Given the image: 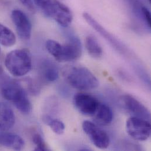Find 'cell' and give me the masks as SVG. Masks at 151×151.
<instances>
[{
    "mask_svg": "<svg viewBox=\"0 0 151 151\" xmlns=\"http://www.w3.org/2000/svg\"><path fill=\"white\" fill-rule=\"evenodd\" d=\"M62 75L70 85L79 90L94 89L99 84L97 78L84 67L65 66L62 70Z\"/></svg>",
    "mask_w": 151,
    "mask_h": 151,
    "instance_id": "cell-1",
    "label": "cell"
},
{
    "mask_svg": "<svg viewBox=\"0 0 151 151\" xmlns=\"http://www.w3.org/2000/svg\"><path fill=\"white\" fill-rule=\"evenodd\" d=\"M48 52L56 61L64 63L76 61L82 55V45L76 37L70 38L68 42L61 44L53 40H48L45 43Z\"/></svg>",
    "mask_w": 151,
    "mask_h": 151,
    "instance_id": "cell-2",
    "label": "cell"
},
{
    "mask_svg": "<svg viewBox=\"0 0 151 151\" xmlns=\"http://www.w3.org/2000/svg\"><path fill=\"white\" fill-rule=\"evenodd\" d=\"M32 57L27 49H17L9 52L5 59V65L14 76L27 75L32 68Z\"/></svg>",
    "mask_w": 151,
    "mask_h": 151,
    "instance_id": "cell-3",
    "label": "cell"
},
{
    "mask_svg": "<svg viewBox=\"0 0 151 151\" xmlns=\"http://www.w3.org/2000/svg\"><path fill=\"white\" fill-rule=\"evenodd\" d=\"M2 96L11 102L22 114L28 115L31 112L32 106L27 93L17 82H9L5 84L1 89Z\"/></svg>",
    "mask_w": 151,
    "mask_h": 151,
    "instance_id": "cell-4",
    "label": "cell"
},
{
    "mask_svg": "<svg viewBox=\"0 0 151 151\" xmlns=\"http://www.w3.org/2000/svg\"><path fill=\"white\" fill-rule=\"evenodd\" d=\"M40 8L47 17L63 27H68L73 22V15L70 9L58 0H47Z\"/></svg>",
    "mask_w": 151,
    "mask_h": 151,
    "instance_id": "cell-5",
    "label": "cell"
},
{
    "mask_svg": "<svg viewBox=\"0 0 151 151\" xmlns=\"http://www.w3.org/2000/svg\"><path fill=\"white\" fill-rule=\"evenodd\" d=\"M126 131L127 134L134 140L147 141L151 136L150 121L132 116L127 121Z\"/></svg>",
    "mask_w": 151,
    "mask_h": 151,
    "instance_id": "cell-6",
    "label": "cell"
},
{
    "mask_svg": "<svg viewBox=\"0 0 151 151\" xmlns=\"http://www.w3.org/2000/svg\"><path fill=\"white\" fill-rule=\"evenodd\" d=\"M82 127L83 132L96 148L105 150L109 146L110 138L109 135L95 123L89 121H85L82 123Z\"/></svg>",
    "mask_w": 151,
    "mask_h": 151,
    "instance_id": "cell-7",
    "label": "cell"
},
{
    "mask_svg": "<svg viewBox=\"0 0 151 151\" xmlns=\"http://www.w3.org/2000/svg\"><path fill=\"white\" fill-rule=\"evenodd\" d=\"M73 104L76 109L81 114L86 116H93L99 104V102L91 95L79 92L74 96Z\"/></svg>",
    "mask_w": 151,
    "mask_h": 151,
    "instance_id": "cell-8",
    "label": "cell"
},
{
    "mask_svg": "<svg viewBox=\"0 0 151 151\" xmlns=\"http://www.w3.org/2000/svg\"><path fill=\"white\" fill-rule=\"evenodd\" d=\"M11 19L19 38L25 41L29 40L31 37L32 25L26 14L20 9H14Z\"/></svg>",
    "mask_w": 151,
    "mask_h": 151,
    "instance_id": "cell-9",
    "label": "cell"
},
{
    "mask_svg": "<svg viewBox=\"0 0 151 151\" xmlns=\"http://www.w3.org/2000/svg\"><path fill=\"white\" fill-rule=\"evenodd\" d=\"M83 17L86 22L96 32H98L104 38H105L115 50L122 54H125L126 52V48L124 47V45L116 38H115L111 33L108 32L89 13L84 12L83 14Z\"/></svg>",
    "mask_w": 151,
    "mask_h": 151,
    "instance_id": "cell-10",
    "label": "cell"
},
{
    "mask_svg": "<svg viewBox=\"0 0 151 151\" xmlns=\"http://www.w3.org/2000/svg\"><path fill=\"white\" fill-rule=\"evenodd\" d=\"M121 102L124 108L133 116L150 121L151 114L150 111L141 102L132 96L129 95L122 96Z\"/></svg>",
    "mask_w": 151,
    "mask_h": 151,
    "instance_id": "cell-11",
    "label": "cell"
},
{
    "mask_svg": "<svg viewBox=\"0 0 151 151\" xmlns=\"http://www.w3.org/2000/svg\"><path fill=\"white\" fill-rule=\"evenodd\" d=\"M24 139L17 134L10 133L6 131L0 130V145L16 150H22L24 147Z\"/></svg>",
    "mask_w": 151,
    "mask_h": 151,
    "instance_id": "cell-12",
    "label": "cell"
},
{
    "mask_svg": "<svg viewBox=\"0 0 151 151\" xmlns=\"http://www.w3.org/2000/svg\"><path fill=\"white\" fill-rule=\"evenodd\" d=\"M15 121L12 109L8 104L0 102V130L8 131L14 127Z\"/></svg>",
    "mask_w": 151,
    "mask_h": 151,
    "instance_id": "cell-13",
    "label": "cell"
},
{
    "mask_svg": "<svg viewBox=\"0 0 151 151\" xmlns=\"http://www.w3.org/2000/svg\"><path fill=\"white\" fill-rule=\"evenodd\" d=\"M92 116L94 118V121L96 124L100 125L105 126L112 122L114 114L111 108L109 106L99 102V104Z\"/></svg>",
    "mask_w": 151,
    "mask_h": 151,
    "instance_id": "cell-14",
    "label": "cell"
},
{
    "mask_svg": "<svg viewBox=\"0 0 151 151\" xmlns=\"http://www.w3.org/2000/svg\"><path fill=\"white\" fill-rule=\"evenodd\" d=\"M41 74L47 82H53L59 77V71L57 65L50 60L43 61L41 65Z\"/></svg>",
    "mask_w": 151,
    "mask_h": 151,
    "instance_id": "cell-15",
    "label": "cell"
},
{
    "mask_svg": "<svg viewBox=\"0 0 151 151\" xmlns=\"http://www.w3.org/2000/svg\"><path fill=\"white\" fill-rule=\"evenodd\" d=\"M85 48L88 54L94 58H99L102 57L103 50L97 39L93 35H88L85 41Z\"/></svg>",
    "mask_w": 151,
    "mask_h": 151,
    "instance_id": "cell-16",
    "label": "cell"
},
{
    "mask_svg": "<svg viewBox=\"0 0 151 151\" xmlns=\"http://www.w3.org/2000/svg\"><path fill=\"white\" fill-rule=\"evenodd\" d=\"M16 40L13 31L5 25L0 24V44L6 47H12L15 44Z\"/></svg>",
    "mask_w": 151,
    "mask_h": 151,
    "instance_id": "cell-17",
    "label": "cell"
},
{
    "mask_svg": "<svg viewBox=\"0 0 151 151\" xmlns=\"http://www.w3.org/2000/svg\"><path fill=\"white\" fill-rule=\"evenodd\" d=\"M43 121L47 124L54 133L57 135H62L65 131V125L58 119H54L51 116L45 115L42 118Z\"/></svg>",
    "mask_w": 151,
    "mask_h": 151,
    "instance_id": "cell-18",
    "label": "cell"
},
{
    "mask_svg": "<svg viewBox=\"0 0 151 151\" xmlns=\"http://www.w3.org/2000/svg\"><path fill=\"white\" fill-rule=\"evenodd\" d=\"M32 142L35 145V151H47L48 148L42 137V136L38 134H34L32 136Z\"/></svg>",
    "mask_w": 151,
    "mask_h": 151,
    "instance_id": "cell-19",
    "label": "cell"
},
{
    "mask_svg": "<svg viewBox=\"0 0 151 151\" xmlns=\"http://www.w3.org/2000/svg\"><path fill=\"white\" fill-rule=\"evenodd\" d=\"M142 12V21L145 22L147 27L150 29L151 28V12L150 10L144 5L142 6L141 8Z\"/></svg>",
    "mask_w": 151,
    "mask_h": 151,
    "instance_id": "cell-20",
    "label": "cell"
},
{
    "mask_svg": "<svg viewBox=\"0 0 151 151\" xmlns=\"http://www.w3.org/2000/svg\"><path fill=\"white\" fill-rule=\"evenodd\" d=\"M19 1L29 11L32 12L35 11V8L32 0H19Z\"/></svg>",
    "mask_w": 151,
    "mask_h": 151,
    "instance_id": "cell-21",
    "label": "cell"
},
{
    "mask_svg": "<svg viewBox=\"0 0 151 151\" xmlns=\"http://www.w3.org/2000/svg\"><path fill=\"white\" fill-rule=\"evenodd\" d=\"M149 2H151V0H148Z\"/></svg>",
    "mask_w": 151,
    "mask_h": 151,
    "instance_id": "cell-22",
    "label": "cell"
},
{
    "mask_svg": "<svg viewBox=\"0 0 151 151\" xmlns=\"http://www.w3.org/2000/svg\"><path fill=\"white\" fill-rule=\"evenodd\" d=\"M0 54H1V48H0Z\"/></svg>",
    "mask_w": 151,
    "mask_h": 151,
    "instance_id": "cell-23",
    "label": "cell"
},
{
    "mask_svg": "<svg viewBox=\"0 0 151 151\" xmlns=\"http://www.w3.org/2000/svg\"><path fill=\"white\" fill-rule=\"evenodd\" d=\"M0 72H1V67H0Z\"/></svg>",
    "mask_w": 151,
    "mask_h": 151,
    "instance_id": "cell-24",
    "label": "cell"
}]
</instances>
